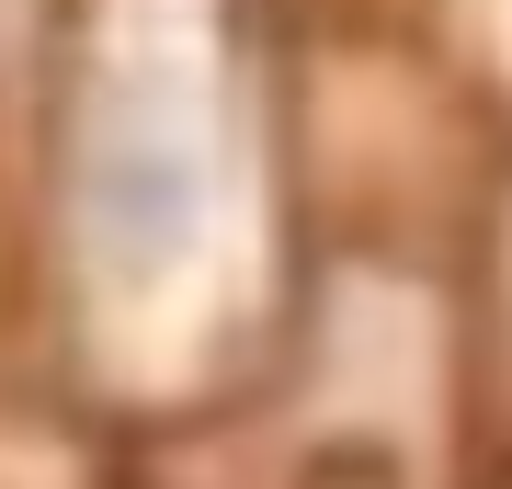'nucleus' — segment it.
<instances>
[{"mask_svg": "<svg viewBox=\"0 0 512 489\" xmlns=\"http://www.w3.org/2000/svg\"><path fill=\"white\" fill-rule=\"evenodd\" d=\"M205 228V148L171 103H114L80 148V239L114 285H148L194 251Z\"/></svg>", "mask_w": 512, "mask_h": 489, "instance_id": "1", "label": "nucleus"}]
</instances>
